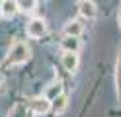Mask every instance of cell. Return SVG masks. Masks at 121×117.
<instances>
[{
	"label": "cell",
	"instance_id": "obj_1",
	"mask_svg": "<svg viewBox=\"0 0 121 117\" xmlns=\"http://www.w3.org/2000/svg\"><path fill=\"white\" fill-rule=\"evenodd\" d=\"M29 55H31V49L26 41H16L10 51H8V65H24L26 61H29Z\"/></svg>",
	"mask_w": 121,
	"mask_h": 117
},
{
	"label": "cell",
	"instance_id": "obj_2",
	"mask_svg": "<svg viewBox=\"0 0 121 117\" xmlns=\"http://www.w3.org/2000/svg\"><path fill=\"white\" fill-rule=\"evenodd\" d=\"M45 33H47V23H45V20L41 18H33L31 22L27 23V35L29 37H43Z\"/></svg>",
	"mask_w": 121,
	"mask_h": 117
},
{
	"label": "cell",
	"instance_id": "obj_3",
	"mask_svg": "<svg viewBox=\"0 0 121 117\" xmlns=\"http://www.w3.org/2000/svg\"><path fill=\"white\" fill-rule=\"evenodd\" d=\"M29 107H31V111L37 113V115H43V113H47L49 109H51V100L47 98H33L31 101H29Z\"/></svg>",
	"mask_w": 121,
	"mask_h": 117
},
{
	"label": "cell",
	"instance_id": "obj_4",
	"mask_svg": "<svg viewBox=\"0 0 121 117\" xmlns=\"http://www.w3.org/2000/svg\"><path fill=\"white\" fill-rule=\"evenodd\" d=\"M78 12H80L82 18L92 20L96 16V4L92 2V0H80V2H78Z\"/></svg>",
	"mask_w": 121,
	"mask_h": 117
},
{
	"label": "cell",
	"instance_id": "obj_5",
	"mask_svg": "<svg viewBox=\"0 0 121 117\" xmlns=\"http://www.w3.org/2000/svg\"><path fill=\"white\" fill-rule=\"evenodd\" d=\"M63 66H65V70H69V72H74V70L78 68V55L72 53V51H65V55H63Z\"/></svg>",
	"mask_w": 121,
	"mask_h": 117
},
{
	"label": "cell",
	"instance_id": "obj_6",
	"mask_svg": "<svg viewBox=\"0 0 121 117\" xmlns=\"http://www.w3.org/2000/svg\"><path fill=\"white\" fill-rule=\"evenodd\" d=\"M82 29H84V26L78 20H70V22H66L63 33H65V37H78L82 33Z\"/></svg>",
	"mask_w": 121,
	"mask_h": 117
},
{
	"label": "cell",
	"instance_id": "obj_7",
	"mask_svg": "<svg viewBox=\"0 0 121 117\" xmlns=\"http://www.w3.org/2000/svg\"><path fill=\"white\" fill-rule=\"evenodd\" d=\"M0 12H2L6 18L16 16V12H20L18 10V2L16 0H2V2H0Z\"/></svg>",
	"mask_w": 121,
	"mask_h": 117
},
{
	"label": "cell",
	"instance_id": "obj_8",
	"mask_svg": "<svg viewBox=\"0 0 121 117\" xmlns=\"http://www.w3.org/2000/svg\"><path fill=\"white\" fill-rule=\"evenodd\" d=\"M60 47H63L65 51H72V53H76V51H78V47H80V39H78V37H65L63 41H60Z\"/></svg>",
	"mask_w": 121,
	"mask_h": 117
},
{
	"label": "cell",
	"instance_id": "obj_9",
	"mask_svg": "<svg viewBox=\"0 0 121 117\" xmlns=\"http://www.w3.org/2000/svg\"><path fill=\"white\" fill-rule=\"evenodd\" d=\"M53 101H55V104H53V109H55L57 113H63L65 109H66V96H65V94L57 96V98L53 100Z\"/></svg>",
	"mask_w": 121,
	"mask_h": 117
},
{
	"label": "cell",
	"instance_id": "obj_10",
	"mask_svg": "<svg viewBox=\"0 0 121 117\" xmlns=\"http://www.w3.org/2000/svg\"><path fill=\"white\" fill-rule=\"evenodd\" d=\"M18 2V10L20 12H31L35 4H37V0H16Z\"/></svg>",
	"mask_w": 121,
	"mask_h": 117
},
{
	"label": "cell",
	"instance_id": "obj_11",
	"mask_svg": "<svg viewBox=\"0 0 121 117\" xmlns=\"http://www.w3.org/2000/svg\"><path fill=\"white\" fill-rule=\"evenodd\" d=\"M60 94H63V92H60V84L57 82V84H53L51 88L47 90V96H45V98H47V100H55L57 96H60Z\"/></svg>",
	"mask_w": 121,
	"mask_h": 117
},
{
	"label": "cell",
	"instance_id": "obj_12",
	"mask_svg": "<svg viewBox=\"0 0 121 117\" xmlns=\"http://www.w3.org/2000/svg\"><path fill=\"white\" fill-rule=\"evenodd\" d=\"M115 84H117V96L121 100V59H117V68H115Z\"/></svg>",
	"mask_w": 121,
	"mask_h": 117
},
{
	"label": "cell",
	"instance_id": "obj_13",
	"mask_svg": "<svg viewBox=\"0 0 121 117\" xmlns=\"http://www.w3.org/2000/svg\"><path fill=\"white\" fill-rule=\"evenodd\" d=\"M10 117H26V105L24 104L14 105V109L10 111Z\"/></svg>",
	"mask_w": 121,
	"mask_h": 117
},
{
	"label": "cell",
	"instance_id": "obj_14",
	"mask_svg": "<svg viewBox=\"0 0 121 117\" xmlns=\"http://www.w3.org/2000/svg\"><path fill=\"white\" fill-rule=\"evenodd\" d=\"M119 23H121V10H119Z\"/></svg>",
	"mask_w": 121,
	"mask_h": 117
}]
</instances>
